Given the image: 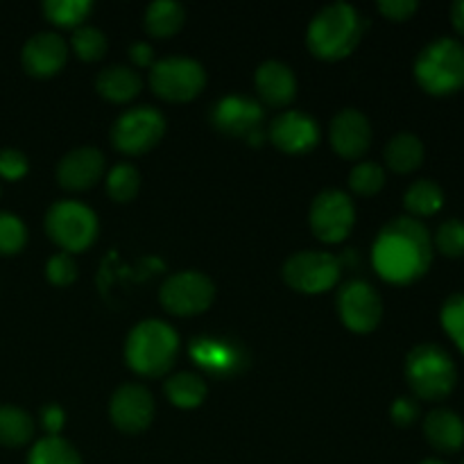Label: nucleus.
Listing matches in <instances>:
<instances>
[{"mask_svg":"<svg viewBox=\"0 0 464 464\" xmlns=\"http://www.w3.org/2000/svg\"><path fill=\"white\" fill-rule=\"evenodd\" d=\"M372 263L383 281L397 285L415 284L433 263V238L417 218L401 216L379 231L372 247Z\"/></svg>","mask_w":464,"mask_h":464,"instance_id":"obj_1","label":"nucleus"},{"mask_svg":"<svg viewBox=\"0 0 464 464\" xmlns=\"http://www.w3.org/2000/svg\"><path fill=\"white\" fill-rule=\"evenodd\" d=\"M362 18L349 3L326 5L313 16L306 32L308 50L324 62H340L356 50L362 39Z\"/></svg>","mask_w":464,"mask_h":464,"instance_id":"obj_2","label":"nucleus"},{"mask_svg":"<svg viewBox=\"0 0 464 464\" xmlns=\"http://www.w3.org/2000/svg\"><path fill=\"white\" fill-rule=\"evenodd\" d=\"M179 352V335L161 320L139 322L125 343V361L131 372L145 379L163 376Z\"/></svg>","mask_w":464,"mask_h":464,"instance_id":"obj_3","label":"nucleus"},{"mask_svg":"<svg viewBox=\"0 0 464 464\" xmlns=\"http://www.w3.org/2000/svg\"><path fill=\"white\" fill-rule=\"evenodd\" d=\"M406 381L421 401H442L456 390L458 367L451 353L435 343H421L406 356Z\"/></svg>","mask_w":464,"mask_h":464,"instance_id":"obj_4","label":"nucleus"},{"mask_svg":"<svg viewBox=\"0 0 464 464\" xmlns=\"http://www.w3.org/2000/svg\"><path fill=\"white\" fill-rule=\"evenodd\" d=\"M415 80L430 95H453L462 91L464 44L442 36L426 45L415 59Z\"/></svg>","mask_w":464,"mask_h":464,"instance_id":"obj_5","label":"nucleus"},{"mask_svg":"<svg viewBox=\"0 0 464 464\" xmlns=\"http://www.w3.org/2000/svg\"><path fill=\"white\" fill-rule=\"evenodd\" d=\"M45 234L66 254L84 252L98 238V218L86 204L62 199L45 213Z\"/></svg>","mask_w":464,"mask_h":464,"instance_id":"obj_6","label":"nucleus"},{"mask_svg":"<svg viewBox=\"0 0 464 464\" xmlns=\"http://www.w3.org/2000/svg\"><path fill=\"white\" fill-rule=\"evenodd\" d=\"M150 86L166 102H190L207 86V72L190 57L159 59L150 68Z\"/></svg>","mask_w":464,"mask_h":464,"instance_id":"obj_7","label":"nucleus"},{"mask_svg":"<svg viewBox=\"0 0 464 464\" xmlns=\"http://www.w3.org/2000/svg\"><path fill=\"white\" fill-rule=\"evenodd\" d=\"M166 131V118L154 107H134L127 109L122 116L111 127V143L118 152L139 157V154L150 152Z\"/></svg>","mask_w":464,"mask_h":464,"instance_id":"obj_8","label":"nucleus"},{"mask_svg":"<svg viewBox=\"0 0 464 464\" xmlns=\"http://www.w3.org/2000/svg\"><path fill=\"white\" fill-rule=\"evenodd\" d=\"M216 299V285L207 275L195 270L177 272L163 281L159 302L170 315L193 317L207 311Z\"/></svg>","mask_w":464,"mask_h":464,"instance_id":"obj_9","label":"nucleus"},{"mask_svg":"<svg viewBox=\"0 0 464 464\" xmlns=\"http://www.w3.org/2000/svg\"><path fill=\"white\" fill-rule=\"evenodd\" d=\"M284 281L304 295H320L340 281V261L329 252L306 249L284 263Z\"/></svg>","mask_w":464,"mask_h":464,"instance_id":"obj_10","label":"nucleus"},{"mask_svg":"<svg viewBox=\"0 0 464 464\" xmlns=\"http://www.w3.org/2000/svg\"><path fill=\"white\" fill-rule=\"evenodd\" d=\"M308 222H311V231L317 240L322 243H343L353 229L356 222V207H353L352 198L338 188L322 190L311 204V213H308Z\"/></svg>","mask_w":464,"mask_h":464,"instance_id":"obj_11","label":"nucleus"},{"mask_svg":"<svg viewBox=\"0 0 464 464\" xmlns=\"http://www.w3.org/2000/svg\"><path fill=\"white\" fill-rule=\"evenodd\" d=\"M338 313L353 334H372L383 317V302L367 281H347L338 293Z\"/></svg>","mask_w":464,"mask_h":464,"instance_id":"obj_12","label":"nucleus"},{"mask_svg":"<svg viewBox=\"0 0 464 464\" xmlns=\"http://www.w3.org/2000/svg\"><path fill=\"white\" fill-rule=\"evenodd\" d=\"M154 411H157L154 397L139 383L121 385L109 401V417L113 426L125 435L143 433L152 424Z\"/></svg>","mask_w":464,"mask_h":464,"instance_id":"obj_13","label":"nucleus"},{"mask_svg":"<svg viewBox=\"0 0 464 464\" xmlns=\"http://www.w3.org/2000/svg\"><path fill=\"white\" fill-rule=\"evenodd\" d=\"M213 125L227 136L245 139L252 145L263 140V109L261 104L240 95H229L216 104L213 111Z\"/></svg>","mask_w":464,"mask_h":464,"instance_id":"obj_14","label":"nucleus"},{"mask_svg":"<svg viewBox=\"0 0 464 464\" xmlns=\"http://www.w3.org/2000/svg\"><path fill=\"white\" fill-rule=\"evenodd\" d=\"M267 139L279 152L306 154L320 140V127L308 113L284 111L267 127Z\"/></svg>","mask_w":464,"mask_h":464,"instance_id":"obj_15","label":"nucleus"},{"mask_svg":"<svg viewBox=\"0 0 464 464\" xmlns=\"http://www.w3.org/2000/svg\"><path fill=\"white\" fill-rule=\"evenodd\" d=\"M107 159L98 148L82 145V148L71 150L57 166V181L62 188L80 193L89 190L102 179Z\"/></svg>","mask_w":464,"mask_h":464,"instance_id":"obj_16","label":"nucleus"},{"mask_svg":"<svg viewBox=\"0 0 464 464\" xmlns=\"http://www.w3.org/2000/svg\"><path fill=\"white\" fill-rule=\"evenodd\" d=\"M329 140L335 154H340L347 161H356L372 145L370 121L358 109H344L331 121Z\"/></svg>","mask_w":464,"mask_h":464,"instance_id":"obj_17","label":"nucleus"},{"mask_svg":"<svg viewBox=\"0 0 464 464\" xmlns=\"http://www.w3.org/2000/svg\"><path fill=\"white\" fill-rule=\"evenodd\" d=\"M68 44L54 32H39L23 45L21 63L27 75L32 77H53L66 66Z\"/></svg>","mask_w":464,"mask_h":464,"instance_id":"obj_18","label":"nucleus"},{"mask_svg":"<svg viewBox=\"0 0 464 464\" xmlns=\"http://www.w3.org/2000/svg\"><path fill=\"white\" fill-rule=\"evenodd\" d=\"M254 84H256L258 98L267 107H288L297 95V80H295L293 71L275 59L258 66Z\"/></svg>","mask_w":464,"mask_h":464,"instance_id":"obj_19","label":"nucleus"},{"mask_svg":"<svg viewBox=\"0 0 464 464\" xmlns=\"http://www.w3.org/2000/svg\"><path fill=\"white\" fill-rule=\"evenodd\" d=\"M424 438L438 453L462 451L464 447V421L458 412L449 408H438L430 411L424 420Z\"/></svg>","mask_w":464,"mask_h":464,"instance_id":"obj_20","label":"nucleus"},{"mask_svg":"<svg viewBox=\"0 0 464 464\" xmlns=\"http://www.w3.org/2000/svg\"><path fill=\"white\" fill-rule=\"evenodd\" d=\"M95 89L109 102H130L143 89L140 75L130 66H109L95 80Z\"/></svg>","mask_w":464,"mask_h":464,"instance_id":"obj_21","label":"nucleus"},{"mask_svg":"<svg viewBox=\"0 0 464 464\" xmlns=\"http://www.w3.org/2000/svg\"><path fill=\"white\" fill-rule=\"evenodd\" d=\"M424 143L415 134L401 131L385 145V163L397 175H411L424 163Z\"/></svg>","mask_w":464,"mask_h":464,"instance_id":"obj_22","label":"nucleus"},{"mask_svg":"<svg viewBox=\"0 0 464 464\" xmlns=\"http://www.w3.org/2000/svg\"><path fill=\"white\" fill-rule=\"evenodd\" d=\"M186 21L184 5L175 3V0H154L148 9H145V30L148 34L157 36V39H168V36L177 34Z\"/></svg>","mask_w":464,"mask_h":464,"instance_id":"obj_23","label":"nucleus"},{"mask_svg":"<svg viewBox=\"0 0 464 464\" xmlns=\"http://www.w3.org/2000/svg\"><path fill=\"white\" fill-rule=\"evenodd\" d=\"M163 392L172 406L181 408V411H193V408L202 406V401L207 399V383L202 376L193 374V372H179L166 381Z\"/></svg>","mask_w":464,"mask_h":464,"instance_id":"obj_24","label":"nucleus"},{"mask_svg":"<svg viewBox=\"0 0 464 464\" xmlns=\"http://www.w3.org/2000/svg\"><path fill=\"white\" fill-rule=\"evenodd\" d=\"M403 207L411 213V218H429L435 216L444 207V190L433 179H417L408 186L403 195Z\"/></svg>","mask_w":464,"mask_h":464,"instance_id":"obj_25","label":"nucleus"},{"mask_svg":"<svg viewBox=\"0 0 464 464\" xmlns=\"http://www.w3.org/2000/svg\"><path fill=\"white\" fill-rule=\"evenodd\" d=\"M34 435V421L23 408L0 406V444L7 449H18L27 444Z\"/></svg>","mask_w":464,"mask_h":464,"instance_id":"obj_26","label":"nucleus"},{"mask_svg":"<svg viewBox=\"0 0 464 464\" xmlns=\"http://www.w3.org/2000/svg\"><path fill=\"white\" fill-rule=\"evenodd\" d=\"M27 464H82V458L68 440L48 435L32 447Z\"/></svg>","mask_w":464,"mask_h":464,"instance_id":"obj_27","label":"nucleus"},{"mask_svg":"<svg viewBox=\"0 0 464 464\" xmlns=\"http://www.w3.org/2000/svg\"><path fill=\"white\" fill-rule=\"evenodd\" d=\"M91 0H45L44 14L59 27H80L91 14Z\"/></svg>","mask_w":464,"mask_h":464,"instance_id":"obj_28","label":"nucleus"},{"mask_svg":"<svg viewBox=\"0 0 464 464\" xmlns=\"http://www.w3.org/2000/svg\"><path fill=\"white\" fill-rule=\"evenodd\" d=\"M140 190V172L130 163H118L107 175V193L113 202H131Z\"/></svg>","mask_w":464,"mask_h":464,"instance_id":"obj_29","label":"nucleus"},{"mask_svg":"<svg viewBox=\"0 0 464 464\" xmlns=\"http://www.w3.org/2000/svg\"><path fill=\"white\" fill-rule=\"evenodd\" d=\"M71 45L82 62H98L107 53V36L102 30L91 25H82L72 32Z\"/></svg>","mask_w":464,"mask_h":464,"instance_id":"obj_30","label":"nucleus"},{"mask_svg":"<svg viewBox=\"0 0 464 464\" xmlns=\"http://www.w3.org/2000/svg\"><path fill=\"white\" fill-rule=\"evenodd\" d=\"M385 186V172L379 163L362 161L349 172V188L362 198H372Z\"/></svg>","mask_w":464,"mask_h":464,"instance_id":"obj_31","label":"nucleus"},{"mask_svg":"<svg viewBox=\"0 0 464 464\" xmlns=\"http://www.w3.org/2000/svg\"><path fill=\"white\" fill-rule=\"evenodd\" d=\"M433 247L440 249V254L447 258H462L464 256V222L458 218L442 222L440 229L435 231Z\"/></svg>","mask_w":464,"mask_h":464,"instance_id":"obj_32","label":"nucleus"},{"mask_svg":"<svg viewBox=\"0 0 464 464\" xmlns=\"http://www.w3.org/2000/svg\"><path fill=\"white\" fill-rule=\"evenodd\" d=\"M27 243V229L21 218L14 213L0 211V254L12 256L18 254Z\"/></svg>","mask_w":464,"mask_h":464,"instance_id":"obj_33","label":"nucleus"},{"mask_svg":"<svg viewBox=\"0 0 464 464\" xmlns=\"http://www.w3.org/2000/svg\"><path fill=\"white\" fill-rule=\"evenodd\" d=\"M444 331L449 338L458 344V349L464 353V293H456L444 302L440 311Z\"/></svg>","mask_w":464,"mask_h":464,"instance_id":"obj_34","label":"nucleus"},{"mask_svg":"<svg viewBox=\"0 0 464 464\" xmlns=\"http://www.w3.org/2000/svg\"><path fill=\"white\" fill-rule=\"evenodd\" d=\"M45 276L53 285H71L72 281L77 279V263L71 254L62 252V254H54L48 263H45Z\"/></svg>","mask_w":464,"mask_h":464,"instance_id":"obj_35","label":"nucleus"},{"mask_svg":"<svg viewBox=\"0 0 464 464\" xmlns=\"http://www.w3.org/2000/svg\"><path fill=\"white\" fill-rule=\"evenodd\" d=\"M27 170H30V161H27L25 154L14 148L0 150V177L16 181L25 177Z\"/></svg>","mask_w":464,"mask_h":464,"instance_id":"obj_36","label":"nucleus"},{"mask_svg":"<svg viewBox=\"0 0 464 464\" xmlns=\"http://www.w3.org/2000/svg\"><path fill=\"white\" fill-rule=\"evenodd\" d=\"M376 7L390 21H408L417 12L420 3L417 0H381Z\"/></svg>","mask_w":464,"mask_h":464,"instance_id":"obj_37","label":"nucleus"},{"mask_svg":"<svg viewBox=\"0 0 464 464\" xmlns=\"http://www.w3.org/2000/svg\"><path fill=\"white\" fill-rule=\"evenodd\" d=\"M390 417H392L394 424L406 429V426H412L417 421V417H420V406H417L412 399L399 397L397 401L392 403V408H390Z\"/></svg>","mask_w":464,"mask_h":464,"instance_id":"obj_38","label":"nucleus"},{"mask_svg":"<svg viewBox=\"0 0 464 464\" xmlns=\"http://www.w3.org/2000/svg\"><path fill=\"white\" fill-rule=\"evenodd\" d=\"M41 420H44V429H45V433H48V435L57 438V435L62 433V429H63L62 408L45 406L44 412H41Z\"/></svg>","mask_w":464,"mask_h":464,"instance_id":"obj_39","label":"nucleus"},{"mask_svg":"<svg viewBox=\"0 0 464 464\" xmlns=\"http://www.w3.org/2000/svg\"><path fill=\"white\" fill-rule=\"evenodd\" d=\"M130 57H131V62L136 63V66H150L152 68L154 66V50L150 48L148 44H143V41H139V44H134L130 48Z\"/></svg>","mask_w":464,"mask_h":464,"instance_id":"obj_40","label":"nucleus"},{"mask_svg":"<svg viewBox=\"0 0 464 464\" xmlns=\"http://www.w3.org/2000/svg\"><path fill=\"white\" fill-rule=\"evenodd\" d=\"M451 23L458 34L464 36V0H458V3L451 5Z\"/></svg>","mask_w":464,"mask_h":464,"instance_id":"obj_41","label":"nucleus"},{"mask_svg":"<svg viewBox=\"0 0 464 464\" xmlns=\"http://www.w3.org/2000/svg\"><path fill=\"white\" fill-rule=\"evenodd\" d=\"M420 464H449V462L440 460V458H426V460H421Z\"/></svg>","mask_w":464,"mask_h":464,"instance_id":"obj_42","label":"nucleus"},{"mask_svg":"<svg viewBox=\"0 0 464 464\" xmlns=\"http://www.w3.org/2000/svg\"><path fill=\"white\" fill-rule=\"evenodd\" d=\"M462 464H464V462H462Z\"/></svg>","mask_w":464,"mask_h":464,"instance_id":"obj_43","label":"nucleus"}]
</instances>
